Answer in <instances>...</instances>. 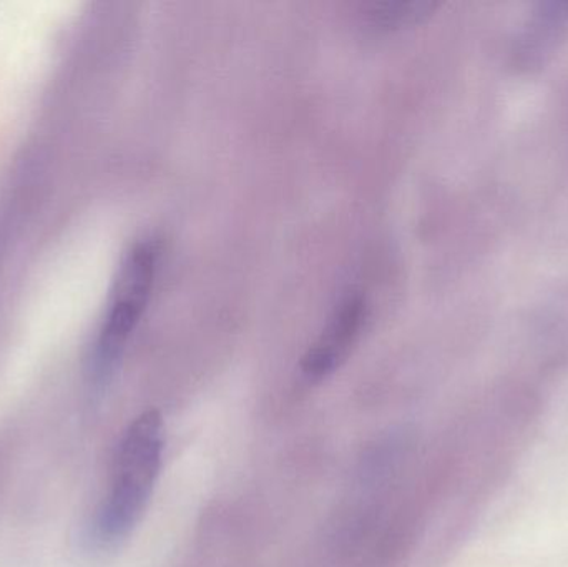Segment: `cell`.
<instances>
[{"mask_svg":"<svg viewBox=\"0 0 568 567\" xmlns=\"http://www.w3.org/2000/svg\"><path fill=\"white\" fill-rule=\"evenodd\" d=\"M165 452V426L159 412L136 416L116 448L109 492L95 516L97 541L119 546L142 522L159 482Z\"/></svg>","mask_w":568,"mask_h":567,"instance_id":"obj_1","label":"cell"},{"mask_svg":"<svg viewBox=\"0 0 568 567\" xmlns=\"http://www.w3.org/2000/svg\"><path fill=\"white\" fill-rule=\"evenodd\" d=\"M159 259L155 240L135 243L123 259L113 282L109 308L90 352L89 375L93 385H106L115 373L130 336L149 305Z\"/></svg>","mask_w":568,"mask_h":567,"instance_id":"obj_2","label":"cell"},{"mask_svg":"<svg viewBox=\"0 0 568 567\" xmlns=\"http://www.w3.org/2000/svg\"><path fill=\"white\" fill-rule=\"evenodd\" d=\"M363 296L347 295L331 315L316 342L304 355L301 369L310 382H321L333 375L349 356L354 343L359 338L361 330L367 316Z\"/></svg>","mask_w":568,"mask_h":567,"instance_id":"obj_3","label":"cell"},{"mask_svg":"<svg viewBox=\"0 0 568 567\" xmlns=\"http://www.w3.org/2000/svg\"><path fill=\"white\" fill-rule=\"evenodd\" d=\"M436 3L420 0H383L363 7V17L374 29L393 30L426 19Z\"/></svg>","mask_w":568,"mask_h":567,"instance_id":"obj_4","label":"cell"}]
</instances>
